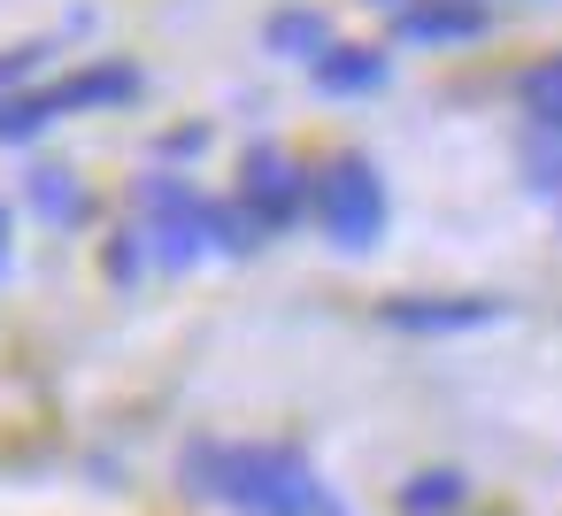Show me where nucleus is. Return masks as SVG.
<instances>
[{
  "mask_svg": "<svg viewBox=\"0 0 562 516\" xmlns=\"http://www.w3.org/2000/svg\"><path fill=\"white\" fill-rule=\"evenodd\" d=\"M186 478H193V493H209L239 516H339V501L324 493L308 455L262 447V439H193Z\"/></svg>",
  "mask_w": 562,
  "mask_h": 516,
  "instance_id": "obj_1",
  "label": "nucleus"
},
{
  "mask_svg": "<svg viewBox=\"0 0 562 516\" xmlns=\"http://www.w3.org/2000/svg\"><path fill=\"white\" fill-rule=\"evenodd\" d=\"M132 232L155 247L162 270H186L193 255H247V247L262 239L239 201H209L201 186L162 178V170L139 178V224H132Z\"/></svg>",
  "mask_w": 562,
  "mask_h": 516,
  "instance_id": "obj_2",
  "label": "nucleus"
},
{
  "mask_svg": "<svg viewBox=\"0 0 562 516\" xmlns=\"http://www.w3.org/2000/svg\"><path fill=\"white\" fill-rule=\"evenodd\" d=\"M139 63H78L70 78H55V86H32V93H16V101H0V147H24V139H40L47 124H63V116H93V109H124V101H139Z\"/></svg>",
  "mask_w": 562,
  "mask_h": 516,
  "instance_id": "obj_3",
  "label": "nucleus"
},
{
  "mask_svg": "<svg viewBox=\"0 0 562 516\" xmlns=\"http://www.w3.org/2000/svg\"><path fill=\"white\" fill-rule=\"evenodd\" d=\"M316 224H324V239H331V247L370 255V247H378V232H385V178H378V162L339 155V162L316 178Z\"/></svg>",
  "mask_w": 562,
  "mask_h": 516,
  "instance_id": "obj_4",
  "label": "nucleus"
},
{
  "mask_svg": "<svg viewBox=\"0 0 562 516\" xmlns=\"http://www.w3.org/2000/svg\"><path fill=\"white\" fill-rule=\"evenodd\" d=\"M239 209L255 216V232H293V216L308 209V178L293 155L278 147H255L247 170H239Z\"/></svg>",
  "mask_w": 562,
  "mask_h": 516,
  "instance_id": "obj_5",
  "label": "nucleus"
},
{
  "mask_svg": "<svg viewBox=\"0 0 562 516\" xmlns=\"http://www.w3.org/2000/svg\"><path fill=\"white\" fill-rule=\"evenodd\" d=\"M493 32V16L477 0H416L393 16V47H477Z\"/></svg>",
  "mask_w": 562,
  "mask_h": 516,
  "instance_id": "obj_6",
  "label": "nucleus"
},
{
  "mask_svg": "<svg viewBox=\"0 0 562 516\" xmlns=\"http://www.w3.org/2000/svg\"><path fill=\"white\" fill-rule=\"evenodd\" d=\"M393 332H477V324H493L501 316V301H477V293H454V301H385L378 309Z\"/></svg>",
  "mask_w": 562,
  "mask_h": 516,
  "instance_id": "obj_7",
  "label": "nucleus"
},
{
  "mask_svg": "<svg viewBox=\"0 0 562 516\" xmlns=\"http://www.w3.org/2000/svg\"><path fill=\"white\" fill-rule=\"evenodd\" d=\"M316 70V93H331V101H355V93H378L385 78H393V63H385V47H331V55H316L308 63Z\"/></svg>",
  "mask_w": 562,
  "mask_h": 516,
  "instance_id": "obj_8",
  "label": "nucleus"
},
{
  "mask_svg": "<svg viewBox=\"0 0 562 516\" xmlns=\"http://www.w3.org/2000/svg\"><path fill=\"white\" fill-rule=\"evenodd\" d=\"M262 40H270V55H301V63H316V55H331L339 40H331V24L316 16V9H278L270 24H262Z\"/></svg>",
  "mask_w": 562,
  "mask_h": 516,
  "instance_id": "obj_9",
  "label": "nucleus"
},
{
  "mask_svg": "<svg viewBox=\"0 0 562 516\" xmlns=\"http://www.w3.org/2000/svg\"><path fill=\"white\" fill-rule=\"evenodd\" d=\"M32 209H40L47 224H78V216H86V186H78V170L40 162V170H32Z\"/></svg>",
  "mask_w": 562,
  "mask_h": 516,
  "instance_id": "obj_10",
  "label": "nucleus"
},
{
  "mask_svg": "<svg viewBox=\"0 0 562 516\" xmlns=\"http://www.w3.org/2000/svg\"><path fill=\"white\" fill-rule=\"evenodd\" d=\"M516 101L531 109V124H539V132H562V55L531 63V70L516 78Z\"/></svg>",
  "mask_w": 562,
  "mask_h": 516,
  "instance_id": "obj_11",
  "label": "nucleus"
},
{
  "mask_svg": "<svg viewBox=\"0 0 562 516\" xmlns=\"http://www.w3.org/2000/svg\"><path fill=\"white\" fill-rule=\"evenodd\" d=\"M462 493H470V478H462V470H424V478H408V485H401V516H447Z\"/></svg>",
  "mask_w": 562,
  "mask_h": 516,
  "instance_id": "obj_12",
  "label": "nucleus"
},
{
  "mask_svg": "<svg viewBox=\"0 0 562 516\" xmlns=\"http://www.w3.org/2000/svg\"><path fill=\"white\" fill-rule=\"evenodd\" d=\"M47 47H55V40H16L9 55H0V93H9V101H16V86H24V78L47 63Z\"/></svg>",
  "mask_w": 562,
  "mask_h": 516,
  "instance_id": "obj_13",
  "label": "nucleus"
},
{
  "mask_svg": "<svg viewBox=\"0 0 562 516\" xmlns=\"http://www.w3.org/2000/svg\"><path fill=\"white\" fill-rule=\"evenodd\" d=\"M0 270H9V209H0Z\"/></svg>",
  "mask_w": 562,
  "mask_h": 516,
  "instance_id": "obj_14",
  "label": "nucleus"
}]
</instances>
